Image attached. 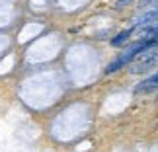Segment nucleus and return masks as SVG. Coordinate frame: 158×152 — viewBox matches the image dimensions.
I'll list each match as a JSON object with an SVG mask.
<instances>
[{"mask_svg": "<svg viewBox=\"0 0 158 152\" xmlns=\"http://www.w3.org/2000/svg\"><path fill=\"white\" fill-rule=\"evenodd\" d=\"M152 47H156V43L154 41H150V39H139V41H135L133 45H129L127 49L119 55L117 59H113L111 63L107 64V68H106V74H113V72H117V70H121L123 66H127L131 63V60H135L141 53H144V51H148V49H152Z\"/></svg>", "mask_w": 158, "mask_h": 152, "instance_id": "nucleus-1", "label": "nucleus"}, {"mask_svg": "<svg viewBox=\"0 0 158 152\" xmlns=\"http://www.w3.org/2000/svg\"><path fill=\"white\" fill-rule=\"evenodd\" d=\"M156 100H158V98H156Z\"/></svg>", "mask_w": 158, "mask_h": 152, "instance_id": "nucleus-5", "label": "nucleus"}, {"mask_svg": "<svg viewBox=\"0 0 158 152\" xmlns=\"http://www.w3.org/2000/svg\"><path fill=\"white\" fill-rule=\"evenodd\" d=\"M129 2H131V0H117V4H115V6H117V8H123V6L129 4Z\"/></svg>", "mask_w": 158, "mask_h": 152, "instance_id": "nucleus-4", "label": "nucleus"}, {"mask_svg": "<svg viewBox=\"0 0 158 152\" xmlns=\"http://www.w3.org/2000/svg\"><path fill=\"white\" fill-rule=\"evenodd\" d=\"M133 31H135V27H131V29H123L121 33H117L115 37L111 39V45L113 47H121V45H125L127 41H129V37L133 35Z\"/></svg>", "mask_w": 158, "mask_h": 152, "instance_id": "nucleus-3", "label": "nucleus"}, {"mask_svg": "<svg viewBox=\"0 0 158 152\" xmlns=\"http://www.w3.org/2000/svg\"><path fill=\"white\" fill-rule=\"evenodd\" d=\"M156 63H158V45L139 55V57H137V63L131 66V72H133V74H141V72H147V70L152 68Z\"/></svg>", "mask_w": 158, "mask_h": 152, "instance_id": "nucleus-2", "label": "nucleus"}]
</instances>
